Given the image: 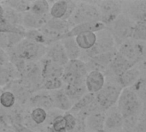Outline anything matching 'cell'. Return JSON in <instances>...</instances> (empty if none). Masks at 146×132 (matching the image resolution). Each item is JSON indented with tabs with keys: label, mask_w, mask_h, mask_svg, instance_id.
Returning <instances> with one entry per match:
<instances>
[{
	"label": "cell",
	"mask_w": 146,
	"mask_h": 132,
	"mask_svg": "<svg viewBox=\"0 0 146 132\" xmlns=\"http://www.w3.org/2000/svg\"><path fill=\"white\" fill-rule=\"evenodd\" d=\"M123 126V117L119 112L117 107H111L105 114L104 132L121 130Z\"/></svg>",
	"instance_id": "15"
},
{
	"label": "cell",
	"mask_w": 146,
	"mask_h": 132,
	"mask_svg": "<svg viewBox=\"0 0 146 132\" xmlns=\"http://www.w3.org/2000/svg\"><path fill=\"white\" fill-rule=\"evenodd\" d=\"M26 29L23 27V26H17L11 24L5 21L4 19L0 21V33L3 34H19L21 36H25Z\"/></svg>",
	"instance_id": "32"
},
{
	"label": "cell",
	"mask_w": 146,
	"mask_h": 132,
	"mask_svg": "<svg viewBox=\"0 0 146 132\" xmlns=\"http://www.w3.org/2000/svg\"><path fill=\"white\" fill-rule=\"evenodd\" d=\"M40 62L41 76L43 80L50 78H62L64 72V67L55 64L46 58H42Z\"/></svg>",
	"instance_id": "12"
},
{
	"label": "cell",
	"mask_w": 146,
	"mask_h": 132,
	"mask_svg": "<svg viewBox=\"0 0 146 132\" xmlns=\"http://www.w3.org/2000/svg\"><path fill=\"white\" fill-rule=\"evenodd\" d=\"M44 27H48V28H50L51 30H54V31L57 32L58 34H62V38L71 29V27H70L68 21L62 20V19H54V18H51V17L46 22Z\"/></svg>",
	"instance_id": "25"
},
{
	"label": "cell",
	"mask_w": 146,
	"mask_h": 132,
	"mask_svg": "<svg viewBox=\"0 0 146 132\" xmlns=\"http://www.w3.org/2000/svg\"><path fill=\"white\" fill-rule=\"evenodd\" d=\"M0 132H15V131L13 129H10V128H3L0 130Z\"/></svg>",
	"instance_id": "45"
},
{
	"label": "cell",
	"mask_w": 146,
	"mask_h": 132,
	"mask_svg": "<svg viewBox=\"0 0 146 132\" xmlns=\"http://www.w3.org/2000/svg\"><path fill=\"white\" fill-rule=\"evenodd\" d=\"M95 101V94L91 93H86L82 98H80L78 101L74 103L72 108L68 113L72 114H78L84 109H86L87 107H89L93 101Z\"/></svg>",
	"instance_id": "27"
},
{
	"label": "cell",
	"mask_w": 146,
	"mask_h": 132,
	"mask_svg": "<svg viewBox=\"0 0 146 132\" xmlns=\"http://www.w3.org/2000/svg\"><path fill=\"white\" fill-rule=\"evenodd\" d=\"M67 70H72L84 77H86L88 74V69L86 67V64L81 60V59H74V60H69L68 63L64 67Z\"/></svg>",
	"instance_id": "30"
},
{
	"label": "cell",
	"mask_w": 146,
	"mask_h": 132,
	"mask_svg": "<svg viewBox=\"0 0 146 132\" xmlns=\"http://www.w3.org/2000/svg\"><path fill=\"white\" fill-rule=\"evenodd\" d=\"M68 8V1L59 0L53 2L50 9V15L54 19L65 20Z\"/></svg>",
	"instance_id": "24"
},
{
	"label": "cell",
	"mask_w": 146,
	"mask_h": 132,
	"mask_svg": "<svg viewBox=\"0 0 146 132\" xmlns=\"http://www.w3.org/2000/svg\"><path fill=\"white\" fill-rule=\"evenodd\" d=\"M68 21L72 28L80 23L101 21V14L96 5L89 3H77L76 9Z\"/></svg>",
	"instance_id": "3"
},
{
	"label": "cell",
	"mask_w": 146,
	"mask_h": 132,
	"mask_svg": "<svg viewBox=\"0 0 146 132\" xmlns=\"http://www.w3.org/2000/svg\"><path fill=\"white\" fill-rule=\"evenodd\" d=\"M47 46L24 38L14 48L8 51L7 53L14 55L27 63H33L44 58Z\"/></svg>",
	"instance_id": "1"
},
{
	"label": "cell",
	"mask_w": 146,
	"mask_h": 132,
	"mask_svg": "<svg viewBox=\"0 0 146 132\" xmlns=\"http://www.w3.org/2000/svg\"><path fill=\"white\" fill-rule=\"evenodd\" d=\"M3 68H4V65H1V64H0V75H1V73H2Z\"/></svg>",
	"instance_id": "46"
},
{
	"label": "cell",
	"mask_w": 146,
	"mask_h": 132,
	"mask_svg": "<svg viewBox=\"0 0 146 132\" xmlns=\"http://www.w3.org/2000/svg\"><path fill=\"white\" fill-rule=\"evenodd\" d=\"M3 4L9 6L12 9L15 10L18 13L24 14L26 12H28L31 8L32 1L27 0H11V1H4L1 2Z\"/></svg>",
	"instance_id": "29"
},
{
	"label": "cell",
	"mask_w": 146,
	"mask_h": 132,
	"mask_svg": "<svg viewBox=\"0 0 146 132\" xmlns=\"http://www.w3.org/2000/svg\"><path fill=\"white\" fill-rule=\"evenodd\" d=\"M133 132H146V112L144 111L139 118V121Z\"/></svg>",
	"instance_id": "41"
},
{
	"label": "cell",
	"mask_w": 146,
	"mask_h": 132,
	"mask_svg": "<svg viewBox=\"0 0 146 132\" xmlns=\"http://www.w3.org/2000/svg\"><path fill=\"white\" fill-rule=\"evenodd\" d=\"M98 9L101 14V21L107 26L111 25L121 14L123 7L120 2L103 1L98 3Z\"/></svg>",
	"instance_id": "8"
},
{
	"label": "cell",
	"mask_w": 146,
	"mask_h": 132,
	"mask_svg": "<svg viewBox=\"0 0 146 132\" xmlns=\"http://www.w3.org/2000/svg\"><path fill=\"white\" fill-rule=\"evenodd\" d=\"M9 59V56L7 52L0 48V64L1 65H6Z\"/></svg>",
	"instance_id": "43"
},
{
	"label": "cell",
	"mask_w": 146,
	"mask_h": 132,
	"mask_svg": "<svg viewBox=\"0 0 146 132\" xmlns=\"http://www.w3.org/2000/svg\"><path fill=\"white\" fill-rule=\"evenodd\" d=\"M109 132H126L124 130H118V131H109Z\"/></svg>",
	"instance_id": "47"
},
{
	"label": "cell",
	"mask_w": 146,
	"mask_h": 132,
	"mask_svg": "<svg viewBox=\"0 0 146 132\" xmlns=\"http://www.w3.org/2000/svg\"><path fill=\"white\" fill-rule=\"evenodd\" d=\"M75 41L81 51H89L91 50L96 44L97 41V34L96 33H85L77 35L74 37Z\"/></svg>",
	"instance_id": "23"
},
{
	"label": "cell",
	"mask_w": 146,
	"mask_h": 132,
	"mask_svg": "<svg viewBox=\"0 0 146 132\" xmlns=\"http://www.w3.org/2000/svg\"><path fill=\"white\" fill-rule=\"evenodd\" d=\"M86 85L81 86H70L66 85L63 88V92L68 97L71 101H78L80 98H82L86 94Z\"/></svg>",
	"instance_id": "28"
},
{
	"label": "cell",
	"mask_w": 146,
	"mask_h": 132,
	"mask_svg": "<svg viewBox=\"0 0 146 132\" xmlns=\"http://www.w3.org/2000/svg\"><path fill=\"white\" fill-rule=\"evenodd\" d=\"M117 108L122 117L140 116L144 112V104L131 88H123L117 101Z\"/></svg>",
	"instance_id": "2"
},
{
	"label": "cell",
	"mask_w": 146,
	"mask_h": 132,
	"mask_svg": "<svg viewBox=\"0 0 146 132\" xmlns=\"http://www.w3.org/2000/svg\"><path fill=\"white\" fill-rule=\"evenodd\" d=\"M106 28V25L104 24L102 21H94V22H85L78 24L73 27L64 36V38L68 37H76L79 34H85V33H98Z\"/></svg>",
	"instance_id": "11"
},
{
	"label": "cell",
	"mask_w": 146,
	"mask_h": 132,
	"mask_svg": "<svg viewBox=\"0 0 146 132\" xmlns=\"http://www.w3.org/2000/svg\"><path fill=\"white\" fill-rule=\"evenodd\" d=\"M122 88L118 82H107L104 88L95 94V101L102 110H109L117 103Z\"/></svg>",
	"instance_id": "4"
},
{
	"label": "cell",
	"mask_w": 146,
	"mask_h": 132,
	"mask_svg": "<svg viewBox=\"0 0 146 132\" xmlns=\"http://www.w3.org/2000/svg\"><path fill=\"white\" fill-rule=\"evenodd\" d=\"M62 81L66 85L70 86H81L85 85L86 77L64 68V72L62 76Z\"/></svg>",
	"instance_id": "26"
},
{
	"label": "cell",
	"mask_w": 146,
	"mask_h": 132,
	"mask_svg": "<svg viewBox=\"0 0 146 132\" xmlns=\"http://www.w3.org/2000/svg\"><path fill=\"white\" fill-rule=\"evenodd\" d=\"M115 54H116V52L112 51V52H109L97 55V56L88 58L85 62L86 64L88 71L95 70V71H100L104 73L109 69Z\"/></svg>",
	"instance_id": "9"
},
{
	"label": "cell",
	"mask_w": 146,
	"mask_h": 132,
	"mask_svg": "<svg viewBox=\"0 0 146 132\" xmlns=\"http://www.w3.org/2000/svg\"><path fill=\"white\" fill-rule=\"evenodd\" d=\"M126 13L124 14L133 22H138L141 20L146 19V2L132 3L126 8Z\"/></svg>",
	"instance_id": "18"
},
{
	"label": "cell",
	"mask_w": 146,
	"mask_h": 132,
	"mask_svg": "<svg viewBox=\"0 0 146 132\" xmlns=\"http://www.w3.org/2000/svg\"><path fill=\"white\" fill-rule=\"evenodd\" d=\"M140 71L137 69H130L127 71H126L124 74H122L121 76L117 77V82L118 84L122 88H130L132 87L140 77Z\"/></svg>",
	"instance_id": "22"
},
{
	"label": "cell",
	"mask_w": 146,
	"mask_h": 132,
	"mask_svg": "<svg viewBox=\"0 0 146 132\" xmlns=\"http://www.w3.org/2000/svg\"><path fill=\"white\" fill-rule=\"evenodd\" d=\"M96 34H97V41L95 46L91 50L86 52L88 58L114 51L115 40L110 30L105 28L102 31L96 33Z\"/></svg>",
	"instance_id": "7"
},
{
	"label": "cell",
	"mask_w": 146,
	"mask_h": 132,
	"mask_svg": "<svg viewBox=\"0 0 146 132\" xmlns=\"http://www.w3.org/2000/svg\"><path fill=\"white\" fill-rule=\"evenodd\" d=\"M105 113L103 112H96L85 119L86 129L92 132H104Z\"/></svg>",
	"instance_id": "16"
},
{
	"label": "cell",
	"mask_w": 146,
	"mask_h": 132,
	"mask_svg": "<svg viewBox=\"0 0 146 132\" xmlns=\"http://www.w3.org/2000/svg\"><path fill=\"white\" fill-rule=\"evenodd\" d=\"M135 22L124 14H121L111 24L110 32L115 40L121 44L133 37Z\"/></svg>",
	"instance_id": "5"
},
{
	"label": "cell",
	"mask_w": 146,
	"mask_h": 132,
	"mask_svg": "<svg viewBox=\"0 0 146 132\" xmlns=\"http://www.w3.org/2000/svg\"><path fill=\"white\" fill-rule=\"evenodd\" d=\"M62 86H63V82L62 81V78H50V79L43 80L41 88L45 90L52 92L61 89Z\"/></svg>",
	"instance_id": "39"
},
{
	"label": "cell",
	"mask_w": 146,
	"mask_h": 132,
	"mask_svg": "<svg viewBox=\"0 0 146 132\" xmlns=\"http://www.w3.org/2000/svg\"><path fill=\"white\" fill-rule=\"evenodd\" d=\"M131 88L140 99L144 107H146V78H139Z\"/></svg>",
	"instance_id": "35"
},
{
	"label": "cell",
	"mask_w": 146,
	"mask_h": 132,
	"mask_svg": "<svg viewBox=\"0 0 146 132\" xmlns=\"http://www.w3.org/2000/svg\"><path fill=\"white\" fill-rule=\"evenodd\" d=\"M63 118L65 120L67 132L73 131L77 125V118L75 117V115L67 112L65 113V114H63Z\"/></svg>",
	"instance_id": "40"
},
{
	"label": "cell",
	"mask_w": 146,
	"mask_h": 132,
	"mask_svg": "<svg viewBox=\"0 0 146 132\" xmlns=\"http://www.w3.org/2000/svg\"><path fill=\"white\" fill-rule=\"evenodd\" d=\"M132 39L142 42L146 41V19L141 20L135 23Z\"/></svg>",
	"instance_id": "37"
},
{
	"label": "cell",
	"mask_w": 146,
	"mask_h": 132,
	"mask_svg": "<svg viewBox=\"0 0 146 132\" xmlns=\"http://www.w3.org/2000/svg\"><path fill=\"white\" fill-rule=\"evenodd\" d=\"M134 65H135L134 64L129 62L124 57H122L120 53L116 52L108 70H110L111 73L115 75L116 77H119L128 70L133 68Z\"/></svg>",
	"instance_id": "17"
},
{
	"label": "cell",
	"mask_w": 146,
	"mask_h": 132,
	"mask_svg": "<svg viewBox=\"0 0 146 132\" xmlns=\"http://www.w3.org/2000/svg\"><path fill=\"white\" fill-rule=\"evenodd\" d=\"M50 2L45 0H37L32 1L30 12L38 15H50Z\"/></svg>",
	"instance_id": "31"
},
{
	"label": "cell",
	"mask_w": 146,
	"mask_h": 132,
	"mask_svg": "<svg viewBox=\"0 0 146 132\" xmlns=\"http://www.w3.org/2000/svg\"><path fill=\"white\" fill-rule=\"evenodd\" d=\"M4 19V7L3 3L0 2V21Z\"/></svg>",
	"instance_id": "44"
},
{
	"label": "cell",
	"mask_w": 146,
	"mask_h": 132,
	"mask_svg": "<svg viewBox=\"0 0 146 132\" xmlns=\"http://www.w3.org/2000/svg\"><path fill=\"white\" fill-rule=\"evenodd\" d=\"M46 131L47 132H67L63 115L61 113L54 118L51 123L47 125Z\"/></svg>",
	"instance_id": "36"
},
{
	"label": "cell",
	"mask_w": 146,
	"mask_h": 132,
	"mask_svg": "<svg viewBox=\"0 0 146 132\" xmlns=\"http://www.w3.org/2000/svg\"><path fill=\"white\" fill-rule=\"evenodd\" d=\"M50 18V15H38L28 11L22 15V26L26 30L40 29L46 24Z\"/></svg>",
	"instance_id": "14"
},
{
	"label": "cell",
	"mask_w": 146,
	"mask_h": 132,
	"mask_svg": "<svg viewBox=\"0 0 146 132\" xmlns=\"http://www.w3.org/2000/svg\"><path fill=\"white\" fill-rule=\"evenodd\" d=\"M118 53L129 62L136 64L145 56L146 46L142 41L127 40L121 44Z\"/></svg>",
	"instance_id": "6"
},
{
	"label": "cell",
	"mask_w": 146,
	"mask_h": 132,
	"mask_svg": "<svg viewBox=\"0 0 146 132\" xmlns=\"http://www.w3.org/2000/svg\"><path fill=\"white\" fill-rule=\"evenodd\" d=\"M30 119L35 125H42L46 122L47 111L39 107L33 108L30 113Z\"/></svg>",
	"instance_id": "34"
},
{
	"label": "cell",
	"mask_w": 146,
	"mask_h": 132,
	"mask_svg": "<svg viewBox=\"0 0 146 132\" xmlns=\"http://www.w3.org/2000/svg\"><path fill=\"white\" fill-rule=\"evenodd\" d=\"M44 58L50 59V61L62 67H65L69 61L61 41H57L47 46Z\"/></svg>",
	"instance_id": "10"
},
{
	"label": "cell",
	"mask_w": 146,
	"mask_h": 132,
	"mask_svg": "<svg viewBox=\"0 0 146 132\" xmlns=\"http://www.w3.org/2000/svg\"><path fill=\"white\" fill-rule=\"evenodd\" d=\"M51 96L53 98L54 108L59 111L69 112L72 108L74 102L71 101L68 97L63 92V89H59L56 91L50 92Z\"/></svg>",
	"instance_id": "20"
},
{
	"label": "cell",
	"mask_w": 146,
	"mask_h": 132,
	"mask_svg": "<svg viewBox=\"0 0 146 132\" xmlns=\"http://www.w3.org/2000/svg\"><path fill=\"white\" fill-rule=\"evenodd\" d=\"M85 85L88 93L98 94L105 85L104 74L100 71H89L86 77Z\"/></svg>",
	"instance_id": "13"
},
{
	"label": "cell",
	"mask_w": 146,
	"mask_h": 132,
	"mask_svg": "<svg viewBox=\"0 0 146 132\" xmlns=\"http://www.w3.org/2000/svg\"><path fill=\"white\" fill-rule=\"evenodd\" d=\"M12 129L15 132H37L21 123H14L12 125Z\"/></svg>",
	"instance_id": "42"
},
{
	"label": "cell",
	"mask_w": 146,
	"mask_h": 132,
	"mask_svg": "<svg viewBox=\"0 0 146 132\" xmlns=\"http://www.w3.org/2000/svg\"><path fill=\"white\" fill-rule=\"evenodd\" d=\"M61 42L65 49V52L69 60L80 59L82 51L77 45L74 37L64 38L61 40Z\"/></svg>",
	"instance_id": "21"
},
{
	"label": "cell",
	"mask_w": 146,
	"mask_h": 132,
	"mask_svg": "<svg viewBox=\"0 0 146 132\" xmlns=\"http://www.w3.org/2000/svg\"><path fill=\"white\" fill-rule=\"evenodd\" d=\"M30 104L33 107V108L39 107L48 111L54 108L53 98L51 96V94L47 92H41L34 94L30 99Z\"/></svg>",
	"instance_id": "19"
},
{
	"label": "cell",
	"mask_w": 146,
	"mask_h": 132,
	"mask_svg": "<svg viewBox=\"0 0 146 132\" xmlns=\"http://www.w3.org/2000/svg\"><path fill=\"white\" fill-rule=\"evenodd\" d=\"M16 97L12 91L6 90L0 94V105L6 109L12 108L15 104Z\"/></svg>",
	"instance_id": "38"
},
{
	"label": "cell",
	"mask_w": 146,
	"mask_h": 132,
	"mask_svg": "<svg viewBox=\"0 0 146 132\" xmlns=\"http://www.w3.org/2000/svg\"><path fill=\"white\" fill-rule=\"evenodd\" d=\"M3 5L4 7V20L11 24L22 26V15L23 14L16 12L15 10L12 9L7 5H4V4Z\"/></svg>",
	"instance_id": "33"
}]
</instances>
